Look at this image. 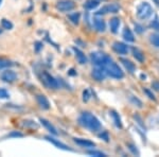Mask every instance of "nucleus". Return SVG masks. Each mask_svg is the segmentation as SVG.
<instances>
[{"label": "nucleus", "mask_w": 159, "mask_h": 157, "mask_svg": "<svg viewBox=\"0 0 159 157\" xmlns=\"http://www.w3.org/2000/svg\"><path fill=\"white\" fill-rule=\"evenodd\" d=\"M79 124L81 127L87 128L90 132H98L102 128V124L100 120L89 112L82 113L79 118Z\"/></svg>", "instance_id": "f257e3e1"}, {"label": "nucleus", "mask_w": 159, "mask_h": 157, "mask_svg": "<svg viewBox=\"0 0 159 157\" xmlns=\"http://www.w3.org/2000/svg\"><path fill=\"white\" fill-rule=\"evenodd\" d=\"M90 61L96 67H103L104 68L112 60L106 53L101 52V51H94V52L90 53Z\"/></svg>", "instance_id": "f03ea898"}, {"label": "nucleus", "mask_w": 159, "mask_h": 157, "mask_svg": "<svg viewBox=\"0 0 159 157\" xmlns=\"http://www.w3.org/2000/svg\"><path fill=\"white\" fill-rule=\"evenodd\" d=\"M39 78H40V81H42V83L43 84V86H45L46 88L53 89V90L61 88L60 81H57L54 76H52L49 72H47V71H42V72H40Z\"/></svg>", "instance_id": "7ed1b4c3"}, {"label": "nucleus", "mask_w": 159, "mask_h": 157, "mask_svg": "<svg viewBox=\"0 0 159 157\" xmlns=\"http://www.w3.org/2000/svg\"><path fill=\"white\" fill-rule=\"evenodd\" d=\"M105 71H106L107 76H109L112 79L121 80L124 78V72L122 71V69L120 68L119 65L117 63H115L114 61L109 62L106 66L104 67Z\"/></svg>", "instance_id": "20e7f679"}, {"label": "nucleus", "mask_w": 159, "mask_h": 157, "mask_svg": "<svg viewBox=\"0 0 159 157\" xmlns=\"http://www.w3.org/2000/svg\"><path fill=\"white\" fill-rule=\"evenodd\" d=\"M136 15L141 20H148L153 15V7L148 2H141L138 4L136 10Z\"/></svg>", "instance_id": "39448f33"}, {"label": "nucleus", "mask_w": 159, "mask_h": 157, "mask_svg": "<svg viewBox=\"0 0 159 157\" xmlns=\"http://www.w3.org/2000/svg\"><path fill=\"white\" fill-rule=\"evenodd\" d=\"M55 7L57 11L61 13H67L70 12L75 7V3L72 0H60V1L56 2Z\"/></svg>", "instance_id": "423d86ee"}, {"label": "nucleus", "mask_w": 159, "mask_h": 157, "mask_svg": "<svg viewBox=\"0 0 159 157\" xmlns=\"http://www.w3.org/2000/svg\"><path fill=\"white\" fill-rule=\"evenodd\" d=\"M120 11V6L118 3H109V4H106V6L102 7L99 11H97L94 13L96 16H102V15H106V14H109V13H118Z\"/></svg>", "instance_id": "0eeeda50"}, {"label": "nucleus", "mask_w": 159, "mask_h": 157, "mask_svg": "<svg viewBox=\"0 0 159 157\" xmlns=\"http://www.w3.org/2000/svg\"><path fill=\"white\" fill-rule=\"evenodd\" d=\"M17 78H18L17 73L14 70H12V69H7L6 71H3L1 73V76H0L1 81L4 82V83H14L17 80Z\"/></svg>", "instance_id": "6e6552de"}, {"label": "nucleus", "mask_w": 159, "mask_h": 157, "mask_svg": "<svg viewBox=\"0 0 159 157\" xmlns=\"http://www.w3.org/2000/svg\"><path fill=\"white\" fill-rule=\"evenodd\" d=\"M91 76H92V79L96 80L97 82H102L106 79L107 73L103 67H97V68L92 69Z\"/></svg>", "instance_id": "1a4fd4ad"}, {"label": "nucleus", "mask_w": 159, "mask_h": 157, "mask_svg": "<svg viewBox=\"0 0 159 157\" xmlns=\"http://www.w3.org/2000/svg\"><path fill=\"white\" fill-rule=\"evenodd\" d=\"M45 139L47 141H49V142L52 143L53 145H55L56 148L61 149V150H64V151H70L72 152L73 150L70 148V146H68L67 145H65V143H63L61 141H60L58 139H56L54 137H52V136H45Z\"/></svg>", "instance_id": "9d476101"}, {"label": "nucleus", "mask_w": 159, "mask_h": 157, "mask_svg": "<svg viewBox=\"0 0 159 157\" xmlns=\"http://www.w3.org/2000/svg\"><path fill=\"white\" fill-rule=\"evenodd\" d=\"M112 50H114L117 54L124 55V54H127V52H129V47L121 42H115L112 44Z\"/></svg>", "instance_id": "9b49d317"}, {"label": "nucleus", "mask_w": 159, "mask_h": 157, "mask_svg": "<svg viewBox=\"0 0 159 157\" xmlns=\"http://www.w3.org/2000/svg\"><path fill=\"white\" fill-rule=\"evenodd\" d=\"M36 101L38 103V105H39L43 109H45V110L50 109L51 104H50L49 100H48V98L46 96H43V95H37V96H36Z\"/></svg>", "instance_id": "f8f14e48"}, {"label": "nucleus", "mask_w": 159, "mask_h": 157, "mask_svg": "<svg viewBox=\"0 0 159 157\" xmlns=\"http://www.w3.org/2000/svg\"><path fill=\"white\" fill-rule=\"evenodd\" d=\"M39 122L42 123V124L43 125V127L47 128V130L49 131L52 135H54V136L58 135V132H57V130H56V127L50 122V121H48L47 119H45V118H39Z\"/></svg>", "instance_id": "ddd939ff"}, {"label": "nucleus", "mask_w": 159, "mask_h": 157, "mask_svg": "<svg viewBox=\"0 0 159 157\" xmlns=\"http://www.w3.org/2000/svg\"><path fill=\"white\" fill-rule=\"evenodd\" d=\"M121 25V20H120L119 17H112L111 19L109 20V28L111 33L114 34H117L119 32V28Z\"/></svg>", "instance_id": "4468645a"}, {"label": "nucleus", "mask_w": 159, "mask_h": 157, "mask_svg": "<svg viewBox=\"0 0 159 157\" xmlns=\"http://www.w3.org/2000/svg\"><path fill=\"white\" fill-rule=\"evenodd\" d=\"M73 141L80 146H83V148H94L96 143L93 141H90L88 139L84 138H73Z\"/></svg>", "instance_id": "2eb2a0df"}, {"label": "nucleus", "mask_w": 159, "mask_h": 157, "mask_svg": "<svg viewBox=\"0 0 159 157\" xmlns=\"http://www.w3.org/2000/svg\"><path fill=\"white\" fill-rule=\"evenodd\" d=\"M92 24H93V27L96 31L98 32H104L106 30V25H105V21L102 18H99V17H94L93 20H92Z\"/></svg>", "instance_id": "dca6fc26"}, {"label": "nucleus", "mask_w": 159, "mask_h": 157, "mask_svg": "<svg viewBox=\"0 0 159 157\" xmlns=\"http://www.w3.org/2000/svg\"><path fill=\"white\" fill-rule=\"evenodd\" d=\"M73 51H74V54H75V58H76L78 63L80 64V65H85L88 60H87L86 55L84 54L83 51H81L79 48H75V47H73Z\"/></svg>", "instance_id": "f3484780"}, {"label": "nucleus", "mask_w": 159, "mask_h": 157, "mask_svg": "<svg viewBox=\"0 0 159 157\" xmlns=\"http://www.w3.org/2000/svg\"><path fill=\"white\" fill-rule=\"evenodd\" d=\"M120 62L122 63V65L125 67V69H126L127 71H129V73H134L136 71V66L134 63H132L129 60H127V58H120Z\"/></svg>", "instance_id": "a211bd4d"}, {"label": "nucleus", "mask_w": 159, "mask_h": 157, "mask_svg": "<svg viewBox=\"0 0 159 157\" xmlns=\"http://www.w3.org/2000/svg\"><path fill=\"white\" fill-rule=\"evenodd\" d=\"M132 53H133V56L136 58V61H138L139 63H143L144 62V54L143 52L140 50V49L136 48V47H133L132 48Z\"/></svg>", "instance_id": "6ab92c4d"}, {"label": "nucleus", "mask_w": 159, "mask_h": 157, "mask_svg": "<svg viewBox=\"0 0 159 157\" xmlns=\"http://www.w3.org/2000/svg\"><path fill=\"white\" fill-rule=\"evenodd\" d=\"M109 115L111 116L112 118V121H114L115 125L118 127V128H122V121H121V118H120L119 114L116 112V110H110L109 112Z\"/></svg>", "instance_id": "aec40b11"}, {"label": "nucleus", "mask_w": 159, "mask_h": 157, "mask_svg": "<svg viewBox=\"0 0 159 157\" xmlns=\"http://www.w3.org/2000/svg\"><path fill=\"white\" fill-rule=\"evenodd\" d=\"M123 38H124V40H126V42L129 43H133L135 42V36L134 34H133L132 30L129 29V28H125L124 30H123Z\"/></svg>", "instance_id": "412c9836"}, {"label": "nucleus", "mask_w": 159, "mask_h": 157, "mask_svg": "<svg viewBox=\"0 0 159 157\" xmlns=\"http://www.w3.org/2000/svg\"><path fill=\"white\" fill-rule=\"evenodd\" d=\"M99 4H100L99 0H87L85 3H84V7L86 10H88V11H91V10L98 7Z\"/></svg>", "instance_id": "4be33fe9"}, {"label": "nucleus", "mask_w": 159, "mask_h": 157, "mask_svg": "<svg viewBox=\"0 0 159 157\" xmlns=\"http://www.w3.org/2000/svg\"><path fill=\"white\" fill-rule=\"evenodd\" d=\"M80 18H81V14L79 12H74L72 14H69L68 15V19L72 22L73 25H78L80 22Z\"/></svg>", "instance_id": "5701e85b"}, {"label": "nucleus", "mask_w": 159, "mask_h": 157, "mask_svg": "<svg viewBox=\"0 0 159 157\" xmlns=\"http://www.w3.org/2000/svg\"><path fill=\"white\" fill-rule=\"evenodd\" d=\"M14 66V63L7 58H0V70L1 69H6V68H10V67Z\"/></svg>", "instance_id": "b1692460"}, {"label": "nucleus", "mask_w": 159, "mask_h": 157, "mask_svg": "<svg viewBox=\"0 0 159 157\" xmlns=\"http://www.w3.org/2000/svg\"><path fill=\"white\" fill-rule=\"evenodd\" d=\"M129 102L132 103L133 105L137 106L138 109H142L143 103H142V101H141L140 99H138V98H137V97H135V96H129Z\"/></svg>", "instance_id": "393cba45"}, {"label": "nucleus", "mask_w": 159, "mask_h": 157, "mask_svg": "<svg viewBox=\"0 0 159 157\" xmlns=\"http://www.w3.org/2000/svg\"><path fill=\"white\" fill-rule=\"evenodd\" d=\"M1 27L2 29H6V30H12L14 28V25H13L12 21H10L9 19H6V18H2L1 19Z\"/></svg>", "instance_id": "a878e982"}, {"label": "nucleus", "mask_w": 159, "mask_h": 157, "mask_svg": "<svg viewBox=\"0 0 159 157\" xmlns=\"http://www.w3.org/2000/svg\"><path fill=\"white\" fill-rule=\"evenodd\" d=\"M126 146H127V149H129V150L132 152L133 155H136V156H139L140 155V152L138 151L137 146H136L134 143L129 142V143H126Z\"/></svg>", "instance_id": "bb28decb"}, {"label": "nucleus", "mask_w": 159, "mask_h": 157, "mask_svg": "<svg viewBox=\"0 0 159 157\" xmlns=\"http://www.w3.org/2000/svg\"><path fill=\"white\" fill-rule=\"evenodd\" d=\"M150 40L153 44V46H155L156 48H159V34H152L150 36Z\"/></svg>", "instance_id": "cd10ccee"}, {"label": "nucleus", "mask_w": 159, "mask_h": 157, "mask_svg": "<svg viewBox=\"0 0 159 157\" xmlns=\"http://www.w3.org/2000/svg\"><path fill=\"white\" fill-rule=\"evenodd\" d=\"M87 154L91 156H97V157H105L106 154L103 153L101 151H97V150H91V151H87Z\"/></svg>", "instance_id": "c85d7f7f"}, {"label": "nucleus", "mask_w": 159, "mask_h": 157, "mask_svg": "<svg viewBox=\"0 0 159 157\" xmlns=\"http://www.w3.org/2000/svg\"><path fill=\"white\" fill-rule=\"evenodd\" d=\"M7 137H9V138H21V137H24V134L17 132V131H13V132H11L10 134H7Z\"/></svg>", "instance_id": "c756f323"}, {"label": "nucleus", "mask_w": 159, "mask_h": 157, "mask_svg": "<svg viewBox=\"0 0 159 157\" xmlns=\"http://www.w3.org/2000/svg\"><path fill=\"white\" fill-rule=\"evenodd\" d=\"M133 117H134V119L136 120V122H137V124H138V125H140V127H142V128H145L144 123H143V121H142V118H141L139 115H138V114H135L134 116H133Z\"/></svg>", "instance_id": "7c9ffc66"}, {"label": "nucleus", "mask_w": 159, "mask_h": 157, "mask_svg": "<svg viewBox=\"0 0 159 157\" xmlns=\"http://www.w3.org/2000/svg\"><path fill=\"white\" fill-rule=\"evenodd\" d=\"M10 94L6 88H0V99H9Z\"/></svg>", "instance_id": "2f4dec72"}, {"label": "nucleus", "mask_w": 159, "mask_h": 157, "mask_svg": "<svg viewBox=\"0 0 159 157\" xmlns=\"http://www.w3.org/2000/svg\"><path fill=\"white\" fill-rule=\"evenodd\" d=\"M98 137L100 139H102V140H104L105 142H108V141H109V135H108V133H107V132H102L101 134H99Z\"/></svg>", "instance_id": "473e14b6"}, {"label": "nucleus", "mask_w": 159, "mask_h": 157, "mask_svg": "<svg viewBox=\"0 0 159 157\" xmlns=\"http://www.w3.org/2000/svg\"><path fill=\"white\" fill-rule=\"evenodd\" d=\"M43 45L42 42H35V44H34V50H35V52L39 53L40 50H43Z\"/></svg>", "instance_id": "72a5a7b5"}, {"label": "nucleus", "mask_w": 159, "mask_h": 157, "mask_svg": "<svg viewBox=\"0 0 159 157\" xmlns=\"http://www.w3.org/2000/svg\"><path fill=\"white\" fill-rule=\"evenodd\" d=\"M143 92H144L145 95L148 97V99H151V100H153V101H156V98L155 96L153 95V92L150 90V89H148V88H143Z\"/></svg>", "instance_id": "f704fd0d"}, {"label": "nucleus", "mask_w": 159, "mask_h": 157, "mask_svg": "<svg viewBox=\"0 0 159 157\" xmlns=\"http://www.w3.org/2000/svg\"><path fill=\"white\" fill-rule=\"evenodd\" d=\"M151 27H152L153 29L159 31V19L157 16L155 17V19H154L152 22H151Z\"/></svg>", "instance_id": "c9c22d12"}, {"label": "nucleus", "mask_w": 159, "mask_h": 157, "mask_svg": "<svg viewBox=\"0 0 159 157\" xmlns=\"http://www.w3.org/2000/svg\"><path fill=\"white\" fill-rule=\"evenodd\" d=\"M89 98H90V95H89V90L88 89H85L83 91V101L84 102H88Z\"/></svg>", "instance_id": "e433bc0d"}, {"label": "nucleus", "mask_w": 159, "mask_h": 157, "mask_svg": "<svg viewBox=\"0 0 159 157\" xmlns=\"http://www.w3.org/2000/svg\"><path fill=\"white\" fill-rule=\"evenodd\" d=\"M135 30H136V32L139 33V34H141V33L144 31V29H143L142 25H138V24H135Z\"/></svg>", "instance_id": "4c0bfd02"}, {"label": "nucleus", "mask_w": 159, "mask_h": 157, "mask_svg": "<svg viewBox=\"0 0 159 157\" xmlns=\"http://www.w3.org/2000/svg\"><path fill=\"white\" fill-rule=\"evenodd\" d=\"M152 88L154 89V90L159 92V82L158 81H154L153 82V83H152Z\"/></svg>", "instance_id": "58836bf2"}, {"label": "nucleus", "mask_w": 159, "mask_h": 157, "mask_svg": "<svg viewBox=\"0 0 159 157\" xmlns=\"http://www.w3.org/2000/svg\"><path fill=\"white\" fill-rule=\"evenodd\" d=\"M73 71H74L73 69H71V70H69V72H68V73L70 74V76H75L76 72H73Z\"/></svg>", "instance_id": "ea45409f"}, {"label": "nucleus", "mask_w": 159, "mask_h": 157, "mask_svg": "<svg viewBox=\"0 0 159 157\" xmlns=\"http://www.w3.org/2000/svg\"><path fill=\"white\" fill-rule=\"evenodd\" d=\"M154 2H155V3L159 7V0H154Z\"/></svg>", "instance_id": "a19ab883"}, {"label": "nucleus", "mask_w": 159, "mask_h": 157, "mask_svg": "<svg viewBox=\"0 0 159 157\" xmlns=\"http://www.w3.org/2000/svg\"><path fill=\"white\" fill-rule=\"evenodd\" d=\"M141 78H142V79H145V78H147V76H145L144 74H141Z\"/></svg>", "instance_id": "79ce46f5"}, {"label": "nucleus", "mask_w": 159, "mask_h": 157, "mask_svg": "<svg viewBox=\"0 0 159 157\" xmlns=\"http://www.w3.org/2000/svg\"><path fill=\"white\" fill-rule=\"evenodd\" d=\"M1 33H2V29H0V34H1Z\"/></svg>", "instance_id": "37998d69"}, {"label": "nucleus", "mask_w": 159, "mask_h": 157, "mask_svg": "<svg viewBox=\"0 0 159 157\" xmlns=\"http://www.w3.org/2000/svg\"><path fill=\"white\" fill-rule=\"evenodd\" d=\"M1 3H2V0H0V6H1Z\"/></svg>", "instance_id": "c03bdc74"}]
</instances>
